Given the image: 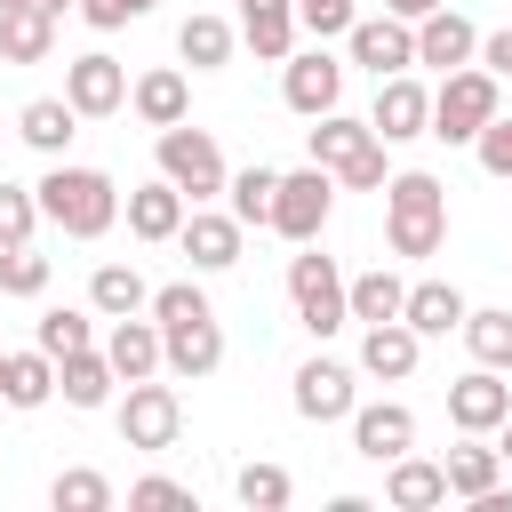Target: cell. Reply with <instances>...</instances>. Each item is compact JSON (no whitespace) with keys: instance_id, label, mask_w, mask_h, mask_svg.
<instances>
[{"instance_id":"obj_38","label":"cell","mask_w":512,"mask_h":512,"mask_svg":"<svg viewBox=\"0 0 512 512\" xmlns=\"http://www.w3.org/2000/svg\"><path fill=\"white\" fill-rule=\"evenodd\" d=\"M464 344L480 368H512V312H464Z\"/></svg>"},{"instance_id":"obj_10","label":"cell","mask_w":512,"mask_h":512,"mask_svg":"<svg viewBox=\"0 0 512 512\" xmlns=\"http://www.w3.org/2000/svg\"><path fill=\"white\" fill-rule=\"evenodd\" d=\"M368 128H376L384 144H416V136H432V88H424L416 72H392V80H376Z\"/></svg>"},{"instance_id":"obj_41","label":"cell","mask_w":512,"mask_h":512,"mask_svg":"<svg viewBox=\"0 0 512 512\" xmlns=\"http://www.w3.org/2000/svg\"><path fill=\"white\" fill-rule=\"evenodd\" d=\"M128 504H144V512H192V488L168 480V472H144V480L128 488Z\"/></svg>"},{"instance_id":"obj_6","label":"cell","mask_w":512,"mask_h":512,"mask_svg":"<svg viewBox=\"0 0 512 512\" xmlns=\"http://www.w3.org/2000/svg\"><path fill=\"white\" fill-rule=\"evenodd\" d=\"M160 176H168L192 208H200V200H216V192L232 184V168H224L216 136H208V128H184V120H176V128H160Z\"/></svg>"},{"instance_id":"obj_4","label":"cell","mask_w":512,"mask_h":512,"mask_svg":"<svg viewBox=\"0 0 512 512\" xmlns=\"http://www.w3.org/2000/svg\"><path fill=\"white\" fill-rule=\"evenodd\" d=\"M488 120H496V72H488V64L440 72V88H432V136H440V144H472Z\"/></svg>"},{"instance_id":"obj_42","label":"cell","mask_w":512,"mask_h":512,"mask_svg":"<svg viewBox=\"0 0 512 512\" xmlns=\"http://www.w3.org/2000/svg\"><path fill=\"white\" fill-rule=\"evenodd\" d=\"M352 0H296V24L312 32V40H336V32H352Z\"/></svg>"},{"instance_id":"obj_23","label":"cell","mask_w":512,"mask_h":512,"mask_svg":"<svg viewBox=\"0 0 512 512\" xmlns=\"http://www.w3.org/2000/svg\"><path fill=\"white\" fill-rule=\"evenodd\" d=\"M464 288L456 280H416L408 288V304H400V320L416 328V336H464Z\"/></svg>"},{"instance_id":"obj_46","label":"cell","mask_w":512,"mask_h":512,"mask_svg":"<svg viewBox=\"0 0 512 512\" xmlns=\"http://www.w3.org/2000/svg\"><path fill=\"white\" fill-rule=\"evenodd\" d=\"M480 64H488V72H496V80H512V24H504V32H488V40H480Z\"/></svg>"},{"instance_id":"obj_47","label":"cell","mask_w":512,"mask_h":512,"mask_svg":"<svg viewBox=\"0 0 512 512\" xmlns=\"http://www.w3.org/2000/svg\"><path fill=\"white\" fill-rule=\"evenodd\" d=\"M384 8H392V16H400V24H424V16H432V8H440V0H384Z\"/></svg>"},{"instance_id":"obj_43","label":"cell","mask_w":512,"mask_h":512,"mask_svg":"<svg viewBox=\"0 0 512 512\" xmlns=\"http://www.w3.org/2000/svg\"><path fill=\"white\" fill-rule=\"evenodd\" d=\"M192 312H208V296L192 288V280H168V288H152V320L168 328V320H192Z\"/></svg>"},{"instance_id":"obj_37","label":"cell","mask_w":512,"mask_h":512,"mask_svg":"<svg viewBox=\"0 0 512 512\" xmlns=\"http://www.w3.org/2000/svg\"><path fill=\"white\" fill-rule=\"evenodd\" d=\"M48 504H56V512H104V504H112V480L88 472V464H72V472L48 480Z\"/></svg>"},{"instance_id":"obj_12","label":"cell","mask_w":512,"mask_h":512,"mask_svg":"<svg viewBox=\"0 0 512 512\" xmlns=\"http://www.w3.org/2000/svg\"><path fill=\"white\" fill-rule=\"evenodd\" d=\"M64 96H72V112H80V120H112V112L128 104V64H120V56H104V48H88V56H72V64H64Z\"/></svg>"},{"instance_id":"obj_8","label":"cell","mask_w":512,"mask_h":512,"mask_svg":"<svg viewBox=\"0 0 512 512\" xmlns=\"http://www.w3.org/2000/svg\"><path fill=\"white\" fill-rule=\"evenodd\" d=\"M176 432H184V400H176V384L136 376V384H128V400H120V440H128V448H144V456H168V448H176Z\"/></svg>"},{"instance_id":"obj_29","label":"cell","mask_w":512,"mask_h":512,"mask_svg":"<svg viewBox=\"0 0 512 512\" xmlns=\"http://www.w3.org/2000/svg\"><path fill=\"white\" fill-rule=\"evenodd\" d=\"M88 304H96L104 320H128V312H152V288H144L136 264H96V272H88Z\"/></svg>"},{"instance_id":"obj_35","label":"cell","mask_w":512,"mask_h":512,"mask_svg":"<svg viewBox=\"0 0 512 512\" xmlns=\"http://www.w3.org/2000/svg\"><path fill=\"white\" fill-rule=\"evenodd\" d=\"M96 320H104L96 304H88V312H80V304H56V312H40L32 344H40V352H56V360H64V352H88V344H96Z\"/></svg>"},{"instance_id":"obj_32","label":"cell","mask_w":512,"mask_h":512,"mask_svg":"<svg viewBox=\"0 0 512 512\" xmlns=\"http://www.w3.org/2000/svg\"><path fill=\"white\" fill-rule=\"evenodd\" d=\"M0 400L8 408H48L56 400V352H8V384H0Z\"/></svg>"},{"instance_id":"obj_30","label":"cell","mask_w":512,"mask_h":512,"mask_svg":"<svg viewBox=\"0 0 512 512\" xmlns=\"http://www.w3.org/2000/svg\"><path fill=\"white\" fill-rule=\"evenodd\" d=\"M48 48H56V16L0 8V64H48Z\"/></svg>"},{"instance_id":"obj_48","label":"cell","mask_w":512,"mask_h":512,"mask_svg":"<svg viewBox=\"0 0 512 512\" xmlns=\"http://www.w3.org/2000/svg\"><path fill=\"white\" fill-rule=\"evenodd\" d=\"M0 8H40V16H64V8H80V0H0Z\"/></svg>"},{"instance_id":"obj_25","label":"cell","mask_w":512,"mask_h":512,"mask_svg":"<svg viewBox=\"0 0 512 512\" xmlns=\"http://www.w3.org/2000/svg\"><path fill=\"white\" fill-rule=\"evenodd\" d=\"M16 136H24L32 152H48V160H64V144L80 136V112H72V96H32V104L16 112Z\"/></svg>"},{"instance_id":"obj_14","label":"cell","mask_w":512,"mask_h":512,"mask_svg":"<svg viewBox=\"0 0 512 512\" xmlns=\"http://www.w3.org/2000/svg\"><path fill=\"white\" fill-rule=\"evenodd\" d=\"M240 240H248V224H240L232 208H208V200H200V208L184 216V232H176V248L192 256V272H232V264H240Z\"/></svg>"},{"instance_id":"obj_24","label":"cell","mask_w":512,"mask_h":512,"mask_svg":"<svg viewBox=\"0 0 512 512\" xmlns=\"http://www.w3.org/2000/svg\"><path fill=\"white\" fill-rule=\"evenodd\" d=\"M104 360L120 368V384H136V376H160L168 368V352H160V320H112V336H104Z\"/></svg>"},{"instance_id":"obj_40","label":"cell","mask_w":512,"mask_h":512,"mask_svg":"<svg viewBox=\"0 0 512 512\" xmlns=\"http://www.w3.org/2000/svg\"><path fill=\"white\" fill-rule=\"evenodd\" d=\"M48 288V256L24 240V248H0V296H40Z\"/></svg>"},{"instance_id":"obj_15","label":"cell","mask_w":512,"mask_h":512,"mask_svg":"<svg viewBox=\"0 0 512 512\" xmlns=\"http://www.w3.org/2000/svg\"><path fill=\"white\" fill-rule=\"evenodd\" d=\"M160 352H168V376H184V384L216 376V368H224V328H216V312L168 320V328H160Z\"/></svg>"},{"instance_id":"obj_36","label":"cell","mask_w":512,"mask_h":512,"mask_svg":"<svg viewBox=\"0 0 512 512\" xmlns=\"http://www.w3.org/2000/svg\"><path fill=\"white\" fill-rule=\"evenodd\" d=\"M232 496H240L248 512H280V504L296 496V480H288L280 464H240V472H232Z\"/></svg>"},{"instance_id":"obj_5","label":"cell","mask_w":512,"mask_h":512,"mask_svg":"<svg viewBox=\"0 0 512 512\" xmlns=\"http://www.w3.org/2000/svg\"><path fill=\"white\" fill-rule=\"evenodd\" d=\"M288 296H296V320L312 328V336H336L344 320H352V296H344V272H336V256H320L312 240L288 256Z\"/></svg>"},{"instance_id":"obj_45","label":"cell","mask_w":512,"mask_h":512,"mask_svg":"<svg viewBox=\"0 0 512 512\" xmlns=\"http://www.w3.org/2000/svg\"><path fill=\"white\" fill-rule=\"evenodd\" d=\"M160 0H80V16L96 24V32H120V24H136V16H152Z\"/></svg>"},{"instance_id":"obj_31","label":"cell","mask_w":512,"mask_h":512,"mask_svg":"<svg viewBox=\"0 0 512 512\" xmlns=\"http://www.w3.org/2000/svg\"><path fill=\"white\" fill-rule=\"evenodd\" d=\"M176 56H184L192 72H224V64H232V24L208 16V8L184 16V24H176Z\"/></svg>"},{"instance_id":"obj_9","label":"cell","mask_w":512,"mask_h":512,"mask_svg":"<svg viewBox=\"0 0 512 512\" xmlns=\"http://www.w3.org/2000/svg\"><path fill=\"white\" fill-rule=\"evenodd\" d=\"M296 416L304 424H352V408H360V384H352V368L344 360H328V352H312L304 368H296Z\"/></svg>"},{"instance_id":"obj_20","label":"cell","mask_w":512,"mask_h":512,"mask_svg":"<svg viewBox=\"0 0 512 512\" xmlns=\"http://www.w3.org/2000/svg\"><path fill=\"white\" fill-rule=\"evenodd\" d=\"M384 504L392 512H432V504H448V464H432V456H392L384 464Z\"/></svg>"},{"instance_id":"obj_17","label":"cell","mask_w":512,"mask_h":512,"mask_svg":"<svg viewBox=\"0 0 512 512\" xmlns=\"http://www.w3.org/2000/svg\"><path fill=\"white\" fill-rule=\"evenodd\" d=\"M416 360H424V336H416L408 320H376V328H360V376H376V384H408Z\"/></svg>"},{"instance_id":"obj_16","label":"cell","mask_w":512,"mask_h":512,"mask_svg":"<svg viewBox=\"0 0 512 512\" xmlns=\"http://www.w3.org/2000/svg\"><path fill=\"white\" fill-rule=\"evenodd\" d=\"M504 416H512V384H504V368H472V376L448 384V424H456V432H480V440H488Z\"/></svg>"},{"instance_id":"obj_39","label":"cell","mask_w":512,"mask_h":512,"mask_svg":"<svg viewBox=\"0 0 512 512\" xmlns=\"http://www.w3.org/2000/svg\"><path fill=\"white\" fill-rule=\"evenodd\" d=\"M40 224H48V216H40V192H32V184H8V176H0V248H24V240H32Z\"/></svg>"},{"instance_id":"obj_1","label":"cell","mask_w":512,"mask_h":512,"mask_svg":"<svg viewBox=\"0 0 512 512\" xmlns=\"http://www.w3.org/2000/svg\"><path fill=\"white\" fill-rule=\"evenodd\" d=\"M32 192H40V216H48L64 240H104V232L120 224V208H128L104 168H72V160H56Z\"/></svg>"},{"instance_id":"obj_18","label":"cell","mask_w":512,"mask_h":512,"mask_svg":"<svg viewBox=\"0 0 512 512\" xmlns=\"http://www.w3.org/2000/svg\"><path fill=\"white\" fill-rule=\"evenodd\" d=\"M352 448H360L368 464H392V456L416 448V416H408L400 400H360V408H352Z\"/></svg>"},{"instance_id":"obj_44","label":"cell","mask_w":512,"mask_h":512,"mask_svg":"<svg viewBox=\"0 0 512 512\" xmlns=\"http://www.w3.org/2000/svg\"><path fill=\"white\" fill-rule=\"evenodd\" d=\"M472 152H480V168H488V176H512V120L496 112V120L472 136Z\"/></svg>"},{"instance_id":"obj_7","label":"cell","mask_w":512,"mask_h":512,"mask_svg":"<svg viewBox=\"0 0 512 512\" xmlns=\"http://www.w3.org/2000/svg\"><path fill=\"white\" fill-rule=\"evenodd\" d=\"M328 208H336V176L312 160V168H288L280 176V192H272V232L280 240H320V224H328Z\"/></svg>"},{"instance_id":"obj_19","label":"cell","mask_w":512,"mask_h":512,"mask_svg":"<svg viewBox=\"0 0 512 512\" xmlns=\"http://www.w3.org/2000/svg\"><path fill=\"white\" fill-rule=\"evenodd\" d=\"M416 64H432V72H456V64H480V32H472V16H456L448 0L416 24Z\"/></svg>"},{"instance_id":"obj_21","label":"cell","mask_w":512,"mask_h":512,"mask_svg":"<svg viewBox=\"0 0 512 512\" xmlns=\"http://www.w3.org/2000/svg\"><path fill=\"white\" fill-rule=\"evenodd\" d=\"M296 0H240V40L256 48V64H288L296 56Z\"/></svg>"},{"instance_id":"obj_50","label":"cell","mask_w":512,"mask_h":512,"mask_svg":"<svg viewBox=\"0 0 512 512\" xmlns=\"http://www.w3.org/2000/svg\"><path fill=\"white\" fill-rule=\"evenodd\" d=\"M0 384H8V352H0Z\"/></svg>"},{"instance_id":"obj_26","label":"cell","mask_w":512,"mask_h":512,"mask_svg":"<svg viewBox=\"0 0 512 512\" xmlns=\"http://www.w3.org/2000/svg\"><path fill=\"white\" fill-rule=\"evenodd\" d=\"M112 384H120V368H112V360H104L96 344H88V352H64V360H56V392H64L72 408H104V400H112Z\"/></svg>"},{"instance_id":"obj_2","label":"cell","mask_w":512,"mask_h":512,"mask_svg":"<svg viewBox=\"0 0 512 512\" xmlns=\"http://www.w3.org/2000/svg\"><path fill=\"white\" fill-rule=\"evenodd\" d=\"M384 240H392V256H432L448 240V184L424 168L384 176Z\"/></svg>"},{"instance_id":"obj_49","label":"cell","mask_w":512,"mask_h":512,"mask_svg":"<svg viewBox=\"0 0 512 512\" xmlns=\"http://www.w3.org/2000/svg\"><path fill=\"white\" fill-rule=\"evenodd\" d=\"M496 456H504V464H512V416H504V424H496Z\"/></svg>"},{"instance_id":"obj_34","label":"cell","mask_w":512,"mask_h":512,"mask_svg":"<svg viewBox=\"0 0 512 512\" xmlns=\"http://www.w3.org/2000/svg\"><path fill=\"white\" fill-rule=\"evenodd\" d=\"M344 296H352V320H360V328H376V320H400V304H408V280L376 264V272L344 280Z\"/></svg>"},{"instance_id":"obj_27","label":"cell","mask_w":512,"mask_h":512,"mask_svg":"<svg viewBox=\"0 0 512 512\" xmlns=\"http://www.w3.org/2000/svg\"><path fill=\"white\" fill-rule=\"evenodd\" d=\"M440 464H448V496H464V504H480L488 488H504V456L480 448V432H464V448H448Z\"/></svg>"},{"instance_id":"obj_33","label":"cell","mask_w":512,"mask_h":512,"mask_svg":"<svg viewBox=\"0 0 512 512\" xmlns=\"http://www.w3.org/2000/svg\"><path fill=\"white\" fill-rule=\"evenodd\" d=\"M272 192H280V168L256 160V168H240V176L224 184V208H232L248 232H272Z\"/></svg>"},{"instance_id":"obj_22","label":"cell","mask_w":512,"mask_h":512,"mask_svg":"<svg viewBox=\"0 0 512 512\" xmlns=\"http://www.w3.org/2000/svg\"><path fill=\"white\" fill-rule=\"evenodd\" d=\"M184 216H192V200H184L168 176H152V184L128 192V232H136V240H176Z\"/></svg>"},{"instance_id":"obj_11","label":"cell","mask_w":512,"mask_h":512,"mask_svg":"<svg viewBox=\"0 0 512 512\" xmlns=\"http://www.w3.org/2000/svg\"><path fill=\"white\" fill-rule=\"evenodd\" d=\"M344 56H352V64H368L376 80H392V72H408V64H416V24H400L392 8H384V16H352Z\"/></svg>"},{"instance_id":"obj_3","label":"cell","mask_w":512,"mask_h":512,"mask_svg":"<svg viewBox=\"0 0 512 512\" xmlns=\"http://www.w3.org/2000/svg\"><path fill=\"white\" fill-rule=\"evenodd\" d=\"M312 160H320L344 192H384V136H376L368 120L320 112V120H312Z\"/></svg>"},{"instance_id":"obj_13","label":"cell","mask_w":512,"mask_h":512,"mask_svg":"<svg viewBox=\"0 0 512 512\" xmlns=\"http://www.w3.org/2000/svg\"><path fill=\"white\" fill-rule=\"evenodd\" d=\"M280 96H288V112L320 120V112H336V104H344V64H336L328 48H304V56H288V64H280Z\"/></svg>"},{"instance_id":"obj_28","label":"cell","mask_w":512,"mask_h":512,"mask_svg":"<svg viewBox=\"0 0 512 512\" xmlns=\"http://www.w3.org/2000/svg\"><path fill=\"white\" fill-rule=\"evenodd\" d=\"M128 104H136V120H144V128H176V120L192 112V88H184V72H168V64H160V72H144V80L128 88Z\"/></svg>"}]
</instances>
